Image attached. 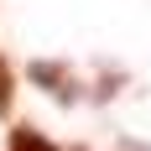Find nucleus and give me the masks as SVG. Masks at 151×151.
<instances>
[{"mask_svg":"<svg viewBox=\"0 0 151 151\" xmlns=\"http://www.w3.org/2000/svg\"><path fill=\"white\" fill-rule=\"evenodd\" d=\"M11 151H58V146H52L47 136H37L31 125H16L11 130Z\"/></svg>","mask_w":151,"mask_h":151,"instance_id":"2","label":"nucleus"},{"mask_svg":"<svg viewBox=\"0 0 151 151\" xmlns=\"http://www.w3.org/2000/svg\"><path fill=\"white\" fill-rule=\"evenodd\" d=\"M31 78H37V83L52 94V99H63V104H68V99H73V89H78L73 73H68L63 63H47V58H42V63H31Z\"/></svg>","mask_w":151,"mask_h":151,"instance_id":"1","label":"nucleus"},{"mask_svg":"<svg viewBox=\"0 0 151 151\" xmlns=\"http://www.w3.org/2000/svg\"><path fill=\"white\" fill-rule=\"evenodd\" d=\"M11 99H16V78H11V63L0 58V115H11Z\"/></svg>","mask_w":151,"mask_h":151,"instance_id":"3","label":"nucleus"}]
</instances>
